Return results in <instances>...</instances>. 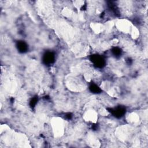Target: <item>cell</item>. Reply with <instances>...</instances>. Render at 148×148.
Instances as JSON below:
<instances>
[{
	"label": "cell",
	"mask_w": 148,
	"mask_h": 148,
	"mask_svg": "<svg viewBox=\"0 0 148 148\" xmlns=\"http://www.w3.org/2000/svg\"><path fill=\"white\" fill-rule=\"evenodd\" d=\"M84 119L86 121L95 123L98 119V113L95 110L90 109L84 114Z\"/></svg>",
	"instance_id": "1"
}]
</instances>
